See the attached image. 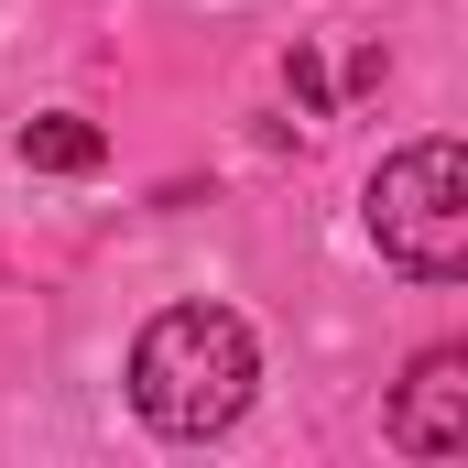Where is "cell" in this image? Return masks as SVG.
<instances>
[{"mask_svg": "<svg viewBox=\"0 0 468 468\" xmlns=\"http://www.w3.org/2000/svg\"><path fill=\"white\" fill-rule=\"evenodd\" d=\"M250 381H261V349H250V327L229 305H164L131 338V403H142L153 436H218V425H239Z\"/></svg>", "mask_w": 468, "mask_h": 468, "instance_id": "cell-1", "label": "cell"}, {"mask_svg": "<svg viewBox=\"0 0 468 468\" xmlns=\"http://www.w3.org/2000/svg\"><path fill=\"white\" fill-rule=\"evenodd\" d=\"M370 239L414 283H458L468 272V153L458 142H414V153H392L370 175Z\"/></svg>", "mask_w": 468, "mask_h": 468, "instance_id": "cell-2", "label": "cell"}, {"mask_svg": "<svg viewBox=\"0 0 468 468\" xmlns=\"http://www.w3.org/2000/svg\"><path fill=\"white\" fill-rule=\"evenodd\" d=\"M392 447L414 458H458L468 447V349H425L392 392Z\"/></svg>", "mask_w": 468, "mask_h": 468, "instance_id": "cell-3", "label": "cell"}, {"mask_svg": "<svg viewBox=\"0 0 468 468\" xmlns=\"http://www.w3.org/2000/svg\"><path fill=\"white\" fill-rule=\"evenodd\" d=\"M99 153H110V142H99L88 120H66V110L22 131V164H44V175H99Z\"/></svg>", "mask_w": 468, "mask_h": 468, "instance_id": "cell-4", "label": "cell"}]
</instances>
